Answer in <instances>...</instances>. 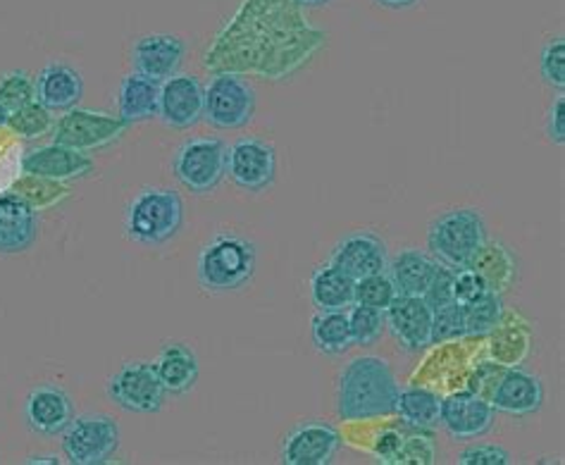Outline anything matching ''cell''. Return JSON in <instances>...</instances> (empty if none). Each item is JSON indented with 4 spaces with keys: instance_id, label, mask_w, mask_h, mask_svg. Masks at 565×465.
Segmentation results:
<instances>
[{
    "instance_id": "obj_27",
    "label": "cell",
    "mask_w": 565,
    "mask_h": 465,
    "mask_svg": "<svg viewBox=\"0 0 565 465\" xmlns=\"http://www.w3.org/2000/svg\"><path fill=\"white\" fill-rule=\"evenodd\" d=\"M310 335H313L316 349L327 356L347 353L353 347L347 310H318L313 325H310Z\"/></svg>"
},
{
    "instance_id": "obj_37",
    "label": "cell",
    "mask_w": 565,
    "mask_h": 465,
    "mask_svg": "<svg viewBox=\"0 0 565 465\" xmlns=\"http://www.w3.org/2000/svg\"><path fill=\"white\" fill-rule=\"evenodd\" d=\"M542 77L556 88L565 86V41L556 39L546 43L542 53Z\"/></svg>"
},
{
    "instance_id": "obj_42",
    "label": "cell",
    "mask_w": 565,
    "mask_h": 465,
    "mask_svg": "<svg viewBox=\"0 0 565 465\" xmlns=\"http://www.w3.org/2000/svg\"><path fill=\"white\" fill-rule=\"evenodd\" d=\"M8 119H10V113L3 108V105H0V127L8 125Z\"/></svg>"
},
{
    "instance_id": "obj_9",
    "label": "cell",
    "mask_w": 565,
    "mask_h": 465,
    "mask_svg": "<svg viewBox=\"0 0 565 465\" xmlns=\"http://www.w3.org/2000/svg\"><path fill=\"white\" fill-rule=\"evenodd\" d=\"M108 397L129 413H158L166 406L168 392L162 387L153 363H125L108 380Z\"/></svg>"
},
{
    "instance_id": "obj_43",
    "label": "cell",
    "mask_w": 565,
    "mask_h": 465,
    "mask_svg": "<svg viewBox=\"0 0 565 465\" xmlns=\"http://www.w3.org/2000/svg\"><path fill=\"white\" fill-rule=\"evenodd\" d=\"M29 463H57V461H49V458H29Z\"/></svg>"
},
{
    "instance_id": "obj_35",
    "label": "cell",
    "mask_w": 565,
    "mask_h": 465,
    "mask_svg": "<svg viewBox=\"0 0 565 465\" xmlns=\"http://www.w3.org/2000/svg\"><path fill=\"white\" fill-rule=\"evenodd\" d=\"M466 335V310L458 304H449L435 310L433 341H446Z\"/></svg>"
},
{
    "instance_id": "obj_39",
    "label": "cell",
    "mask_w": 565,
    "mask_h": 465,
    "mask_svg": "<svg viewBox=\"0 0 565 465\" xmlns=\"http://www.w3.org/2000/svg\"><path fill=\"white\" fill-rule=\"evenodd\" d=\"M563 103L565 98L558 96L556 103L548 108V115H546V134L548 139H552L554 144L563 146L565 144V115H563Z\"/></svg>"
},
{
    "instance_id": "obj_14",
    "label": "cell",
    "mask_w": 565,
    "mask_h": 465,
    "mask_svg": "<svg viewBox=\"0 0 565 465\" xmlns=\"http://www.w3.org/2000/svg\"><path fill=\"white\" fill-rule=\"evenodd\" d=\"M341 446L339 430L330 423H303L294 427L281 444V463L287 465H327Z\"/></svg>"
},
{
    "instance_id": "obj_19",
    "label": "cell",
    "mask_w": 565,
    "mask_h": 465,
    "mask_svg": "<svg viewBox=\"0 0 565 465\" xmlns=\"http://www.w3.org/2000/svg\"><path fill=\"white\" fill-rule=\"evenodd\" d=\"M332 265L344 270L347 275L353 279H361L367 275L386 273V265H390V256H386V244L380 236L361 232L351 234L344 242H339L332 253Z\"/></svg>"
},
{
    "instance_id": "obj_12",
    "label": "cell",
    "mask_w": 565,
    "mask_h": 465,
    "mask_svg": "<svg viewBox=\"0 0 565 465\" xmlns=\"http://www.w3.org/2000/svg\"><path fill=\"white\" fill-rule=\"evenodd\" d=\"M205 88L191 74H172L160 84L158 117L172 129H189L203 117Z\"/></svg>"
},
{
    "instance_id": "obj_28",
    "label": "cell",
    "mask_w": 565,
    "mask_h": 465,
    "mask_svg": "<svg viewBox=\"0 0 565 465\" xmlns=\"http://www.w3.org/2000/svg\"><path fill=\"white\" fill-rule=\"evenodd\" d=\"M396 413L404 420L406 427L433 430L439 425L441 399L435 392H429V389H401L396 399Z\"/></svg>"
},
{
    "instance_id": "obj_23",
    "label": "cell",
    "mask_w": 565,
    "mask_h": 465,
    "mask_svg": "<svg viewBox=\"0 0 565 465\" xmlns=\"http://www.w3.org/2000/svg\"><path fill=\"white\" fill-rule=\"evenodd\" d=\"M439 265L441 263L437 258L427 256L423 251H404L386 265V270H390V277L398 294L425 296L429 284L437 277Z\"/></svg>"
},
{
    "instance_id": "obj_8",
    "label": "cell",
    "mask_w": 565,
    "mask_h": 465,
    "mask_svg": "<svg viewBox=\"0 0 565 465\" xmlns=\"http://www.w3.org/2000/svg\"><path fill=\"white\" fill-rule=\"evenodd\" d=\"M127 127L129 125L122 117L72 108L55 123L53 141L74 148V151L94 154L98 148L115 144L127 131Z\"/></svg>"
},
{
    "instance_id": "obj_21",
    "label": "cell",
    "mask_w": 565,
    "mask_h": 465,
    "mask_svg": "<svg viewBox=\"0 0 565 465\" xmlns=\"http://www.w3.org/2000/svg\"><path fill=\"white\" fill-rule=\"evenodd\" d=\"M489 403H492L494 411H501L505 415H532L542 409L544 387L534 374L525 370H511L499 380Z\"/></svg>"
},
{
    "instance_id": "obj_29",
    "label": "cell",
    "mask_w": 565,
    "mask_h": 465,
    "mask_svg": "<svg viewBox=\"0 0 565 465\" xmlns=\"http://www.w3.org/2000/svg\"><path fill=\"white\" fill-rule=\"evenodd\" d=\"M437 461L435 440L429 437L427 430H398L396 448L386 465H433Z\"/></svg>"
},
{
    "instance_id": "obj_2",
    "label": "cell",
    "mask_w": 565,
    "mask_h": 465,
    "mask_svg": "<svg viewBox=\"0 0 565 465\" xmlns=\"http://www.w3.org/2000/svg\"><path fill=\"white\" fill-rule=\"evenodd\" d=\"M256 246L236 234H217L199 256V282L205 292H239L256 275Z\"/></svg>"
},
{
    "instance_id": "obj_22",
    "label": "cell",
    "mask_w": 565,
    "mask_h": 465,
    "mask_svg": "<svg viewBox=\"0 0 565 465\" xmlns=\"http://www.w3.org/2000/svg\"><path fill=\"white\" fill-rule=\"evenodd\" d=\"M168 394H186L199 382V358L184 344H168L153 361Z\"/></svg>"
},
{
    "instance_id": "obj_11",
    "label": "cell",
    "mask_w": 565,
    "mask_h": 465,
    "mask_svg": "<svg viewBox=\"0 0 565 465\" xmlns=\"http://www.w3.org/2000/svg\"><path fill=\"white\" fill-rule=\"evenodd\" d=\"M384 325L390 327L398 347L406 351H420L433 344L435 310L429 308L423 296L398 294L384 310Z\"/></svg>"
},
{
    "instance_id": "obj_36",
    "label": "cell",
    "mask_w": 565,
    "mask_h": 465,
    "mask_svg": "<svg viewBox=\"0 0 565 465\" xmlns=\"http://www.w3.org/2000/svg\"><path fill=\"white\" fill-rule=\"evenodd\" d=\"M489 292L484 287L482 277L475 273L472 267H460L454 270V279H451V296H454V304L458 306H468L472 302H478V298Z\"/></svg>"
},
{
    "instance_id": "obj_24",
    "label": "cell",
    "mask_w": 565,
    "mask_h": 465,
    "mask_svg": "<svg viewBox=\"0 0 565 465\" xmlns=\"http://www.w3.org/2000/svg\"><path fill=\"white\" fill-rule=\"evenodd\" d=\"M158 101L160 84L137 72L122 80L120 94H117V110L127 125L143 123V119L158 117Z\"/></svg>"
},
{
    "instance_id": "obj_3",
    "label": "cell",
    "mask_w": 565,
    "mask_h": 465,
    "mask_svg": "<svg viewBox=\"0 0 565 465\" xmlns=\"http://www.w3.org/2000/svg\"><path fill=\"white\" fill-rule=\"evenodd\" d=\"M184 222V203L172 189H143L125 213V234L131 242L158 246L174 239Z\"/></svg>"
},
{
    "instance_id": "obj_33",
    "label": "cell",
    "mask_w": 565,
    "mask_h": 465,
    "mask_svg": "<svg viewBox=\"0 0 565 465\" xmlns=\"http://www.w3.org/2000/svg\"><path fill=\"white\" fill-rule=\"evenodd\" d=\"M396 296H398V292L394 287L392 277L386 273H377V275H367V277L355 279L353 304L386 310Z\"/></svg>"
},
{
    "instance_id": "obj_7",
    "label": "cell",
    "mask_w": 565,
    "mask_h": 465,
    "mask_svg": "<svg viewBox=\"0 0 565 465\" xmlns=\"http://www.w3.org/2000/svg\"><path fill=\"white\" fill-rule=\"evenodd\" d=\"M205 88L203 117L217 129H242L256 113V94L234 72H220Z\"/></svg>"
},
{
    "instance_id": "obj_25",
    "label": "cell",
    "mask_w": 565,
    "mask_h": 465,
    "mask_svg": "<svg viewBox=\"0 0 565 465\" xmlns=\"http://www.w3.org/2000/svg\"><path fill=\"white\" fill-rule=\"evenodd\" d=\"M355 279L337 265H324L316 270L310 279V298L318 310H347L353 306Z\"/></svg>"
},
{
    "instance_id": "obj_18",
    "label": "cell",
    "mask_w": 565,
    "mask_h": 465,
    "mask_svg": "<svg viewBox=\"0 0 565 465\" xmlns=\"http://www.w3.org/2000/svg\"><path fill=\"white\" fill-rule=\"evenodd\" d=\"M184 57V41L172 34H148L131 51L134 67L143 77L162 84L177 74Z\"/></svg>"
},
{
    "instance_id": "obj_34",
    "label": "cell",
    "mask_w": 565,
    "mask_h": 465,
    "mask_svg": "<svg viewBox=\"0 0 565 465\" xmlns=\"http://www.w3.org/2000/svg\"><path fill=\"white\" fill-rule=\"evenodd\" d=\"M36 101L34 96V80L26 72H8L0 77V105L12 115L14 110L24 108L26 103Z\"/></svg>"
},
{
    "instance_id": "obj_38",
    "label": "cell",
    "mask_w": 565,
    "mask_h": 465,
    "mask_svg": "<svg viewBox=\"0 0 565 465\" xmlns=\"http://www.w3.org/2000/svg\"><path fill=\"white\" fill-rule=\"evenodd\" d=\"M458 463L460 465H509L511 454L494 444H478V446L466 448V452L460 454Z\"/></svg>"
},
{
    "instance_id": "obj_31",
    "label": "cell",
    "mask_w": 565,
    "mask_h": 465,
    "mask_svg": "<svg viewBox=\"0 0 565 465\" xmlns=\"http://www.w3.org/2000/svg\"><path fill=\"white\" fill-rule=\"evenodd\" d=\"M466 310V335H487L501 323L503 306L501 296L494 292H484L478 302L463 306Z\"/></svg>"
},
{
    "instance_id": "obj_30",
    "label": "cell",
    "mask_w": 565,
    "mask_h": 465,
    "mask_svg": "<svg viewBox=\"0 0 565 465\" xmlns=\"http://www.w3.org/2000/svg\"><path fill=\"white\" fill-rule=\"evenodd\" d=\"M8 125L22 139H41L53 131L55 119L46 105H41L39 101H32V103H26L24 108L14 110L8 119Z\"/></svg>"
},
{
    "instance_id": "obj_6",
    "label": "cell",
    "mask_w": 565,
    "mask_h": 465,
    "mask_svg": "<svg viewBox=\"0 0 565 465\" xmlns=\"http://www.w3.org/2000/svg\"><path fill=\"white\" fill-rule=\"evenodd\" d=\"M227 144L199 137L177 148L172 170L180 184L193 193H207L220 187L227 175Z\"/></svg>"
},
{
    "instance_id": "obj_20",
    "label": "cell",
    "mask_w": 565,
    "mask_h": 465,
    "mask_svg": "<svg viewBox=\"0 0 565 465\" xmlns=\"http://www.w3.org/2000/svg\"><path fill=\"white\" fill-rule=\"evenodd\" d=\"M34 96L51 113H67L79 105L84 96V80L74 67L53 63L43 67L34 80Z\"/></svg>"
},
{
    "instance_id": "obj_32",
    "label": "cell",
    "mask_w": 565,
    "mask_h": 465,
    "mask_svg": "<svg viewBox=\"0 0 565 465\" xmlns=\"http://www.w3.org/2000/svg\"><path fill=\"white\" fill-rule=\"evenodd\" d=\"M353 347H373L384 332V310L353 304L349 310Z\"/></svg>"
},
{
    "instance_id": "obj_15",
    "label": "cell",
    "mask_w": 565,
    "mask_h": 465,
    "mask_svg": "<svg viewBox=\"0 0 565 465\" xmlns=\"http://www.w3.org/2000/svg\"><path fill=\"white\" fill-rule=\"evenodd\" d=\"M26 425L41 437H57L72 423L74 411L65 389L55 384H39L24 401Z\"/></svg>"
},
{
    "instance_id": "obj_17",
    "label": "cell",
    "mask_w": 565,
    "mask_h": 465,
    "mask_svg": "<svg viewBox=\"0 0 565 465\" xmlns=\"http://www.w3.org/2000/svg\"><path fill=\"white\" fill-rule=\"evenodd\" d=\"M39 236L36 208L20 193L0 197V253L14 256L34 246Z\"/></svg>"
},
{
    "instance_id": "obj_16",
    "label": "cell",
    "mask_w": 565,
    "mask_h": 465,
    "mask_svg": "<svg viewBox=\"0 0 565 465\" xmlns=\"http://www.w3.org/2000/svg\"><path fill=\"white\" fill-rule=\"evenodd\" d=\"M22 170L29 177L46 179V182H70V179H82L94 170V160L74 148L51 144L29 151L22 158Z\"/></svg>"
},
{
    "instance_id": "obj_1",
    "label": "cell",
    "mask_w": 565,
    "mask_h": 465,
    "mask_svg": "<svg viewBox=\"0 0 565 465\" xmlns=\"http://www.w3.org/2000/svg\"><path fill=\"white\" fill-rule=\"evenodd\" d=\"M398 382L390 363L375 356L351 361L339 378L337 413L344 420H373L396 413Z\"/></svg>"
},
{
    "instance_id": "obj_4",
    "label": "cell",
    "mask_w": 565,
    "mask_h": 465,
    "mask_svg": "<svg viewBox=\"0 0 565 465\" xmlns=\"http://www.w3.org/2000/svg\"><path fill=\"white\" fill-rule=\"evenodd\" d=\"M427 244L446 267H470L480 249L487 244V224L480 210L456 208L439 215L427 232Z\"/></svg>"
},
{
    "instance_id": "obj_40",
    "label": "cell",
    "mask_w": 565,
    "mask_h": 465,
    "mask_svg": "<svg viewBox=\"0 0 565 465\" xmlns=\"http://www.w3.org/2000/svg\"><path fill=\"white\" fill-rule=\"evenodd\" d=\"M382 8H390V10H406L411 6L418 3V0H377Z\"/></svg>"
},
{
    "instance_id": "obj_26",
    "label": "cell",
    "mask_w": 565,
    "mask_h": 465,
    "mask_svg": "<svg viewBox=\"0 0 565 465\" xmlns=\"http://www.w3.org/2000/svg\"><path fill=\"white\" fill-rule=\"evenodd\" d=\"M470 267L482 277L484 287L499 296L503 292H509L515 279V261L509 253V249L499 242H489V239L480 249L478 256H475Z\"/></svg>"
},
{
    "instance_id": "obj_10",
    "label": "cell",
    "mask_w": 565,
    "mask_h": 465,
    "mask_svg": "<svg viewBox=\"0 0 565 465\" xmlns=\"http://www.w3.org/2000/svg\"><path fill=\"white\" fill-rule=\"evenodd\" d=\"M227 175L244 191H265L275 184L277 154L275 146L260 139H239L227 151Z\"/></svg>"
},
{
    "instance_id": "obj_5",
    "label": "cell",
    "mask_w": 565,
    "mask_h": 465,
    "mask_svg": "<svg viewBox=\"0 0 565 465\" xmlns=\"http://www.w3.org/2000/svg\"><path fill=\"white\" fill-rule=\"evenodd\" d=\"M120 425L108 415H79L63 432V454L72 465H103L120 448Z\"/></svg>"
},
{
    "instance_id": "obj_41",
    "label": "cell",
    "mask_w": 565,
    "mask_h": 465,
    "mask_svg": "<svg viewBox=\"0 0 565 465\" xmlns=\"http://www.w3.org/2000/svg\"><path fill=\"white\" fill-rule=\"evenodd\" d=\"M296 3H301V6H310V8H316V6H324V3H330V0H296Z\"/></svg>"
},
{
    "instance_id": "obj_13",
    "label": "cell",
    "mask_w": 565,
    "mask_h": 465,
    "mask_svg": "<svg viewBox=\"0 0 565 465\" xmlns=\"http://www.w3.org/2000/svg\"><path fill=\"white\" fill-rule=\"evenodd\" d=\"M441 427L454 440H478L494 425V406L475 392H458L441 399Z\"/></svg>"
}]
</instances>
